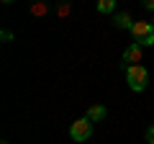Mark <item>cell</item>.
<instances>
[{"label":"cell","mask_w":154,"mask_h":144,"mask_svg":"<svg viewBox=\"0 0 154 144\" xmlns=\"http://www.w3.org/2000/svg\"><path fill=\"white\" fill-rule=\"evenodd\" d=\"M126 80H128V88H131L134 93H141V90L149 85V72H146V67H141V64L126 67Z\"/></svg>","instance_id":"cell-1"},{"label":"cell","mask_w":154,"mask_h":144,"mask_svg":"<svg viewBox=\"0 0 154 144\" xmlns=\"http://www.w3.org/2000/svg\"><path fill=\"white\" fill-rule=\"evenodd\" d=\"M131 33H134L139 46H152L154 44V26L149 21H136L131 26Z\"/></svg>","instance_id":"cell-2"},{"label":"cell","mask_w":154,"mask_h":144,"mask_svg":"<svg viewBox=\"0 0 154 144\" xmlns=\"http://www.w3.org/2000/svg\"><path fill=\"white\" fill-rule=\"evenodd\" d=\"M69 136L75 139V142H85V139H90V136H93V121H88V118H77V121L69 126Z\"/></svg>","instance_id":"cell-3"},{"label":"cell","mask_w":154,"mask_h":144,"mask_svg":"<svg viewBox=\"0 0 154 144\" xmlns=\"http://www.w3.org/2000/svg\"><path fill=\"white\" fill-rule=\"evenodd\" d=\"M139 62H141V46L131 44L126 52H123V64H126V67H136Z\"/></svg>","instance_id":"cell-4"},{"label":"cell","mask_w":154,"mask_h":144,"mask_svg":"<svg viewBox=\"0 0 154 144\" xmlns=\"http://www.w3.org/2000/svg\"><path fill=\"white\" fill-rule=\"evenodd\" d=\"M85 118H88V121H93V124H95V121H103V118H105V108H103V105H90Z\"/></svg>","instance_id":"cell-5"},{"label":"cell","mask_w":154,"mask_h":144,"mask_svg":"<svg viewBox=\"0 0 154 144\" xmlns=\"http://www.w3.org/2000/svg\"><path fill=\"white\" fill-rule=\"evenodd\" d=\"M113 23H116L118 28H128V31H131V26H134L136 21H131V16H128V13H118V16L113 18Z\"/></svg>","instance_id":"cell-6"},{"label":"cell","mask_w":154,"mask_h":144,"mask_svg":"<svg viewBox=\"0 0 154 144\" xmlns=\"http://www.w3.org/2000/svg\"><path fill=\"white\" fill-rule=\"evenodd\" d=\"M113 8H116L113 0H100V3H98V11H100V13H110Z\"/></svg>","instance_id":"cell-7"},{"label":"cell","mask_w":154,"mask_h":144,"mask_svg":"<svg viewBox=\"0 0 154 144\" xmlns=\"http://www.w3.org/2000/svg\"><path fill=\"white\" fill-rule=\"evenodd\" d=\"M31 13H33V16H44V13H46V5H44V3H38V5H31Z\"/></svg>","instance_id":"cell-8"},{"label":"cell","mask_w":154,"mask_h":144,"mask_svg":"<svg viewBox=\"0 0 154 144\" xmlns=\"http://www.w3.org/2000/svg\"><path fill=\"white\" fill-rule=\"evenodd\" d=\"M146 142H149V144H154V126H149V129H146Z\"/></svg>","instance_id":"cell-9"},{"label":"cell","mask_w":154,"mask_h":144,"mask_svg":"<svg viewBox=\"0 0 154 144\" xmlns=\"http://www.w3.org/2000/svg\"><path fill=\"white\" fill-rule=\"evenodd\" d=\"M57 13H59V16H67V13H69V5H59V8H57Z\"/></svg>","instance_id":"cell-10"},{"label":"cell","mask_w":154,"mask_h":144,"mask_svg":"<svg viewBox=\"0 0 154 144\" xmlns=\"http://www.w3.org/2000/svg\"><path fill=\"white\" fill-rule=\"evenodd\" d=\"M0 144H8V142H0Z\"/></svg>","instance_id":"cell-11"},{"label":"cell","mask_w":154,"mask_h":144,"mask_svg":"<svg viewBox=\"0 0 154 144\" xmlns=\"http://www.w3.org/2000/svg\"><path fill=\"white\" fill-rule=\"evenodd\" d=\"M152 26H154V18H152Z\"/></svg>","instance_id":"cell-12"}]
</instances>
